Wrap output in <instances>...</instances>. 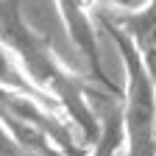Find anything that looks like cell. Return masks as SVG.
<instances>
[{
	"mask_svg": "<svg viewBox=\"0 0 156 156\" xmlns=\"http://www.w3.org/2000/svg\"><path fill=\"white\" fill-rule=\"evenodd\" d=\"M123 153V120H120V103L106 101L103 117H98V136L87 156H120Z\"/></svg>",
	"mask_w": 156,
	"mask_h": 156,
	"instance_id": "cell-5",
	"label": "cell"
},
{
	"mask_svg": "<svg viewBox=\"0 0 156 156\" xmlns=\"http://www.w3.org/2000/svg\"><path fill=\"white\" fill-rule=\"evenodd\" d=\"M87 3H89V0H87ZM92 3H95L98 9L109 11V14L117 20V17H131V14H140L142 9H148V3H151V0H92Z\"/></svg>",
	"mask_w": 156,
	"mask_h": 156,
	"instance_id": "cell-6",
	"label": "cell"
},
{
	"mask_svg": "<svg viewBox=\"0 0 156 156\" xmlns=\"http://www.w3.org/2000/svg\"><path fill=\"white\" fill-rule=\"evenodd\" d=\"M112 23L128 36V42L140 56V62L151 78V87L156 92V0H151L148 9H142L140 14L117 17Z\"/></svg>",
	"mask_w": 156,
	"mask_h": 156,
	"instance_id": "cell-4",
	"label": "cell"
},
{
	"mask_svg": "<svg viewBox=\"0 0 156 156\" xmlns=\"http://www.w3.org/2000/svg\"><path fill=\"white\" fill-rule=\"evenodd\" d=\"M0 45L14 56L28 81L58 106L75 134H81L84 142L92 145L98 136V112L92 109V98L103 92L117 98V92L73 73L58 58L50 39L25 17L23 0H0Z\"/></svg>",
	"mask_w": 156,
	"mask_h": 156,
	"instance_id": "cell-1",
	"label": "cell"
},
{
	"mask_svg": "<svg viewBox=\"0 0 156 156\" xmlns=\"http://www.w3.org/2000/svg\"><path fill=\"white\" fill-rule=\"evenodd\" d=\"M106 31L120 53L126 84H123V156H156V92L151 87V78L140 62L136 50L131 48L128 36L117 28L112 20H106Z\"/></svg>",
	"mask_w": 156,
	"mask_h": 156,
	"instance_id": "cell-2",
	"label": "cell"
},
{
	"mask_svg": "<svg viewBox=\"0 0 156 156\" xmlns=\"http://www.w3.org/2000/svg\"><path fill=\"white\" fill-rule=\"evenodd\" d=\"M56 11L64 23V31L70 36V42L75 45V50L81 53V58H87V64L95 75L98 84H103L106 89L117 92V87H112L103 75V62H101V39H98L95 23H92V9L87 0H53Z\"/></svg>",
	"mask_w": 156,
	"mask_h": 156,
	"instance_id": "cell-3",
	"label": "cell"
},
{
	"mask_svg": "<svg viewBox=\"0 0 156 156\" xmlns=\"http://www.w3.org/2000/svg\"><path fill=\"white\" fill-rule=\"evenodd\" d=\"M0 156H25L17 148V142L11 140V134L3 128V123H0Z\"/></svg>",
	"mask_w": 156,
	"mask_h": 156,
	"instance_id": "cell-7",
	"label": "cell"
}]
</instances>
